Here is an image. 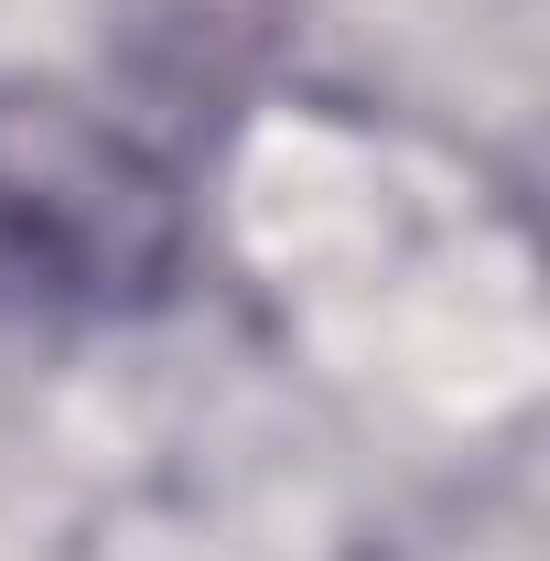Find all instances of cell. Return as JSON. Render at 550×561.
I'll use <instances>...</instances> for the list:
<instances>
[{
    "instance_id": "1",
    "label": "cell",
    "mask_w": 550,
    "mask_h": 561,
    "mask_svg": "<svg viewBox=\"0 0 550 561\" xmlns=\"http://www.w3.org/2000/svg\"><path fill=\"white\" fill-rule=\"evenodd\" d=\"M184 280V184L108 108L0 87V291L44 313H140Z\"/></svg>"
}]
</instances>
